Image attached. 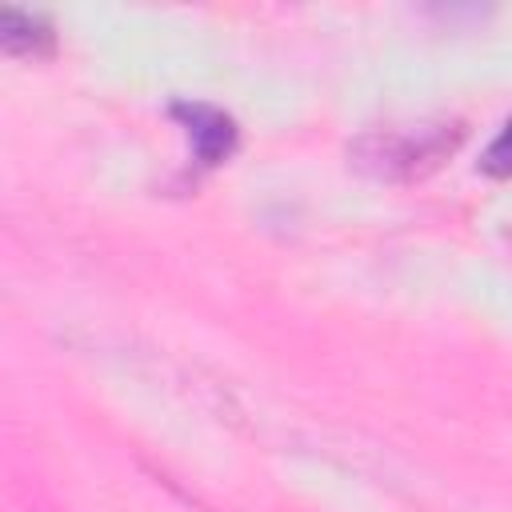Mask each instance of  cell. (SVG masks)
Instances as JSON below:
<instances>
[{"label": "cell", "instance_id": "cell-3", "mask_svg": "<svg viewBox=\"0 0 512 512\" xmlns=\"http://www.w3.org/2000/svg\"><path fill=\"white\" fill-rule=\"evenodd\" d=\"M0 44L12 56H44L56 44L52 24L40 12H24V8H4L0 12Z\"/></svg>", "mask_w": 512, "mask_h": 512}, {"label": "cell", "instance_id": "cell-1", "mask_svg": "<svg viewBox=\"0 0 512 512\" xmlns=\"http://www.w3.org/2000/svg\"><path fill=\"white\" fill-rule=\"evenodd\" d=\"M464 128L456 120H436V124H416V128H384V132H368L360 136L348 156L356 168L380 176V180H420L432 168H440V160H448V152H456Z\"/></svg>", "mask_w": 512, "mask_h": 512}, {"label": "cell", "instance_id": "cell-2", "mask_svg": "<svg viewBox=\"0 0 512 512\" xmlns=\"http://www.w3.org/2000/svg\"><path fill=\"white\" fill-rule=\"evenodd\" d=\"M172 116H180L188 124V136H192L200 164H220L232 156V148H236L232 116H224L220 108H208V104H176Z\"/></svg>", "mask_w": 512, "mask_h": 512}, {"label": "cell", "instance_id": "cell-4", "mask_svg": "<svg viewBox=\"0 0 512 512\" xmlns=\"http://www.w3.org/2000/svg\"><path fill=\"white\" fill-rule=\"evenodd\" d=\"M480 168H484L488 176H496V180H508V176H512V120H508V124L500 128V136L484 148Z\"/></svg>", "mask_w": 512, "mask_h": 512}]
</instances>
